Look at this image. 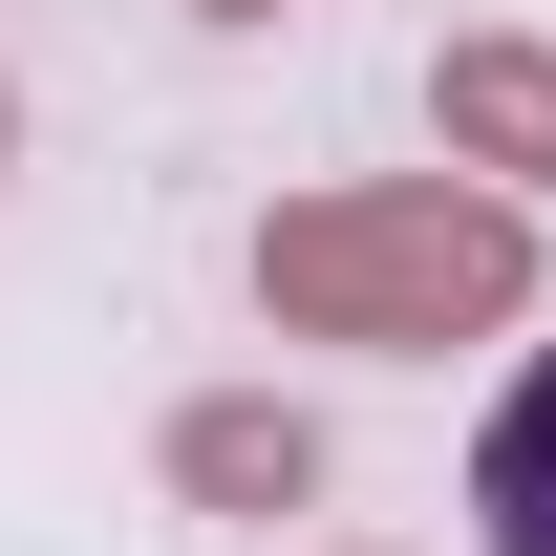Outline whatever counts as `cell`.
Wrapping results in <instances>:
<instances>
[{
	"label": "cell",
	"instance_id": "cell-3",
	"mask_svg": "<svg viewBox=\"0 0 556 556\" xmlns=\"http://www.w3.org/2000/svg\"><path fill=\"white\" fill-rule=\"evenodd\" d=\"M172 492H193V514H321V407L193 386V407H172Z\"/></svg>",
	"mask_w": 556,
	"mask_h": 556
},
{
	"label": "cell",
	"instance_id": "cell-5",
	"mask_svg": "<svg viewBox=\"0 0 556 556\" xmlns=\"http://www.w3.org/2000/svg\"><path fill=\"white\" fill-rule=\"evenodd\" d=\"M0 172H22V86H0Z\"/></svg>",
	"mask_w": 556,
	"mask_h": 556
},
{
	"label": "cell",
	"instance_id": "cell-2",
	"mask_svg": "<svg viewBox=\"0 0 556 556\" xmlns=\"http://www.w3.org/2000/svg\"><path fill=\"white\" fill-rule=\"evenodd\" d=\"M428 150H450L471 193H514V214H535V193H556V43H514V22L428 43Z\"/></svg>",
	"mask_w": 556,
	"mask_h": 556
},
{
	"label": "cell",
	"instance_id": "cell-6",
	"mask_svg": "<svg viewBox=\"0 0 556 556\" xmlns=\"http://www.w3.org/2000/svg\"><path fill=\"white\" fill-rule=\"evenodd\" d=\"M193 22H278V0H193Z\"/></svg>",
	"mask_w": 556,
	"mask_h": 556
},
{
	"label": "cell",
	"instance_id": "cell-4",
	"mask_svg": "<svg viewBox=\"0 0 556 556\" xmlns=\"http://www.w3.org/2000/svg\"><path fill=\"white\" fill-rule=\"evenodd\" d=\"M471 556H556V364H514L471 428Z\"/></svg>",
	"mask_w": 556,
	"mask_h": 556
},
{
	"label": "cell",
	"instance_id": "cell-1",
	"mask_svg": "<svg viewBox=\"0 0 556 556\" xmlns=\"http://www.w3.org/2000/svg\"><path fill=\"white\" fill-rule=\"evenodd\" d=\"M257 321L278 343H364V364H450L535 321V214L471 193V172H343V193L257 214Z\"/></svg>",
	"mask_w": 556,
	"mask_h": 556
}]
</instances>
